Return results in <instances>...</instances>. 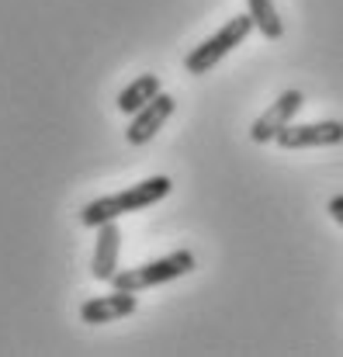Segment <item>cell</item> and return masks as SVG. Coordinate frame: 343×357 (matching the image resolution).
Masks as SVG:
<instances>
[{"mask_svg": "<svg viewBox=\"0 0 343 357\" xmlns=\"http://www.w3.org/2000/svg\"><path fill=\"white\" fill-rule=\"evenodd\" d=\"M177 112V101H174V94H156L146 108H139L132 121H128V128H125V139H128V146H146V142H153V135L170 121V115Z\"/></svg>", "mask_w": 343, "mask_h": 357, "instance_id": "obj_6", "label": "cell"}, {"mask_svg": "<svg viewBox=\"0 0 343 357\" xmlns=\"http://www.w3.org/2000/svg\"><path fill=\"white\" fill-rule=\"evenodd\" d=\"M302 105H305V94H302V91H284L277 101H270V108H267L260 119L250 125V139L260 142V146L274 142L277 132H281L284 125H291V119L302 112Z\"/></svg>", "mask_w": 343, "mask_h": 357, "instance_id": "obj_5", "label": "cell"}, {"mask_svg": "<svg viewBox=\"0 0 343 357\" xmlns=\"http://www.w3.org/2000/svg\"><path fill=\"white\" fill-rule=\"evenodd\" d=\"M139 309V298L135 291H108V295H98V298H87L80 305V319L91 323V326H105V323H118L125 316H132Z\"/></svg>", "mask_w": 343, "mask_h": 357, "instance_id": "obj_7", "label": "cell"}, {"mask_svg": "<svg viewBox=\"0 0 343 357\" xmlns=\"http://www.w3.org/2000/svg\"><path fill=\"white\" fill-rule=\"evenodd\" d=\"M195 271V253L191 250H174V253H167V257H160V260H146V264H139V267H125V271H118L112 278V288L118 291H146V288H160V284H167V281H174V278H184V274H191Z\"/></svg>", "mask_w": 343, "mask_h": 357, "instance_id": "obj_2", "label": "cell"}, {"mask_svg": "<svg viewBox=\"0 0 343 357\" xmlns=\"http://www.w3.org/2000/svg\"><path fill=\"white\" fill-rule=\"evenodd\" d=\"M156 94H160V77H156V73H142L139 80H132V84L118 94V112H121V115H135V112L146 108Z\"/></svg>", "mask_w": 343, "mask_h": 357, "instance_id": "obj_9", "label": "cell"}, {"mask_svg": "<svg viewBox=\"0 0 343 357\" xmlns=\"http://www.w3.org/2000/svg\"><path fill=\"white\" fill-rule=\"evenodd\" d=\"M118 253H121V229L118 219L98 226V243H94V260H91V274L98 281H108L118 274Z\"/></svg>", "mask_w": 343, "mask_h": 357, "instance_id": "obj_8", "label": "cell"}, {"mask_svg": "<svg viewBox=\"0 0 343 357\" xmlns=\"http://www.w3.org/2000/svg\"><path fill=\"white\" fill-rule=\"evenodd\" d=\"M253 28H257V24H253L250 10H246V14H239V17H229L215 35H208L201 45H195V49L188 52L184 70H188L191 77H205V73H212V70H215V63H222L236 45H243V42H246V35H250Z\"/></svg>", "mask_w": 343, "mask_h": 357, "instance_id": "obj_3", "label": "cell"}, {"mask_svg": "<svg viewBox=\"0 0 343 357\" xmlns=\"http://www.w3.org/2000/svg\"><path fill=\"white\" fill-rule=\"evenodd\" d=\"M170 188H174V181L160 174V177H146V181H139V184L118 191V195L94 198V202H87V205L80 208V226L98 229V226H105V222H112V219H121V215H128V212H142V208L163 202V198L170 195Z\"/></svg>", "mask_w": 343, "mask_h": 357, "instance_id": "obj_1", "label": "cell"}, {"mask_svg": "<svg viewBox=\"0 0 343 357\" xmlns=\"http://www.w3.org/2000/svg\"><path fill=\"white\" fill-rule=\"evenodd\" d=\"M246 10H250V17H253V24L264 38H281L284 35V24L277 17L274 0H246Z\"/></svg>", "mask_w": 343, "mask_h": 357, "instance_id": "obj_10", "label": "cell"}, {"mask_svg": "<svg viewBox=\"0 0 343 357\" xmlns=\"http://www.w3.org/2000/svg\"><path fill=\"white\" fill-rule=\"evenodd\" d=\"M326 212H330V215H333V219H337V222L343 226V195H337V198H330Z\"/></svg>", "mask_w": 343, "mask_h": 357, "instance_id": "obj_11", "label": "cell"}, {"mask_svg": "<svg viewBox=\"0 0 343 357\" xmlns=\"http://www.w3.org/2000/svg\"><path fill=\"white\" fill-rule=\"evenodd\" d=\"M281 149H326L343 142V121H309V125H284L274 139Z\"/></svg>", "mask_w": 343, "mask_h": 357, "instance_id": "obj_4", "label": "cell"}]
</instances>
